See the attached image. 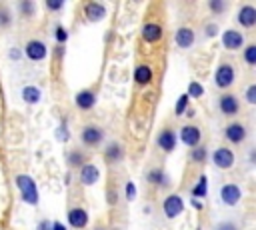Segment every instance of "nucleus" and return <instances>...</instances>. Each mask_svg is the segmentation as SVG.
<instances>
[{
    "label": "nucleus",
    "instance_id": "1",
    "mask_svg": "<svg viewBox=\"0 0 256 230\" xmlns=\"http://www.w3.org/2000/svg\"><path fill=\"white\" fill-rule=\"evenodd\" d=\"M14 184L20 190V196H22V200L26 204H32V206L38 204V198L40 196H38V188H36V182L32 180V176H28V174H16Z\"/></svg>",
    "mask_w": 256,
    "mask_h": 230
},
{
    "label": "nucleus",
    "instance_id": "3",
    "mask_svg": "<svg viewBox=\"0 0 256 230\" xmlns=\"http://www.w3.org/2000/svg\"><path fill=\"white\" fill-rule=\"evenodd\" d=\"M80 140L84 146L88 148H96L102 144L104 140V130L98 126V124H86L82 130H80Z\"/></svg>",
    "mask_w": 256,
    "mask_h": 230
},
{
    "label": "nucleus",
    "instance_id": "10",
    "mask_svg": "<svg viewBox=\"0 0 256 230\" xmlns=\"http://www.w3.org/2000/svg\"><path fill=\"white\" fill-rule=\"evenodd\" d=\"M156 146L162 152H172L176 148V132L170 126H164L158 134H156Z\"/></svg>",
    "mask_w": 256,
    "mask_h": 230
},
{
    "label": "nucleus",
    "instance_id": "40",
    "mask_svg": "<svg viewBox=\"0 0 256 230\" xmlns=\"http://www.w3.org/2000/svg\"><path fill=\"white\" fill-rule=\"evenodd\" d=\"M48 224H50V222H48V220H42V222H40V226H38V228H40V230H48Z\"/></svg>",
    "mask_w": 256,
    "mask_h": 230
},
{
    "label": "nucleus",
    "instance_id": "5",
    "mask_svg": "<svg viewBox=\"0 0 256 230\" xmlns=\"http://www.w3.org/2000/svg\"><path fill=\"white\" fill-rule=\"evenodd\" d=\"M234 152L228 148V146H220L212 152V164L220 170H230L234 166Z\"/></svg>",
    "mask_w": 256,
    "mask_h": 230
},
{
    "label": "nucleus",
    "instance_id": "15",
    "mask_svg": "<svg viewBox=\"0 0 256 230\" xmlns=\"http://www.w3.org/2000/svg\"><path fill=\"white\" fill-rule=\"evenodd\" d=\"M174 42H176V46L178 48H190L194 42H196V34H194V30L192 28H188V26H180L176 32H174Z\"/></svg>",
    "mask_w": 256,
    "mask_h": 230
},
{
    "label": "nucleus",
    "instance_id": "12",
    "mask_svg": "<svg viewBox=\"0 0 256 230\" xmlns=\"http://www.w3.org/2000/svg\"><path fill=\"white\" fill-rule=\"evenodd\" d=\"M200 138H202V132L196 124H184L180 128V140L188 146V148H194L200 144Z\"/></svg>",
    "mask_w": 256,
    "mask_h": 230
},
{
    "label": "nucleus",
    "instance_id": "35",
    "mask_svg": "<svg viewBox=\"0 0 256 230\" xmlns=\"http://www.w3.org/2000/svg\"><path fill=\"white\" fill-rule=\"evenodd\" d=\"M204 34H206L208 38H214V36L218 34V24H216V22H208V24L204 26Z\"/></svg>",
    "mask_w": 256,
    "mask_h": 230
},
{
    "label": "nucleus",
    "instance_id": "6",
    "mask_svg": "<svg viewBox=\"0 0 256 230\" xmlns=\"http://www.w3.org/2000/svg\"><path fill=\"white\" fill-rule=\"evenodd\" d=\"M248 136V128L244 122H230L226 128H224V138L232 144H242Z\"/></svg>",
    "mask_w": 256,
    "mask_h": 230
},
{
    "label": "nucleus",
    "instance_id": "21",
    "mask_svg": "<svg viewBox=\"0 0 256 230\" xmlns=\"http://www.w3.org/2000/svg\"><path fill=\"white\" fill-rule=\"evenodd\" d=\"M134 82L138 86H148L152 82V68L148 64H138L134 70Z\"/></svg>",
    "mask_w": 256,
    "mask_h": 230
},
{
    "label": "nucleus",
    "instance_id": "32",
    "mask_svg": "<svg viewBox=\"0 0 256 230\" xmlns=\"http://www.w3.org/2000/svg\"><path fill=\"white\" fill-rule=\"evenodd\" d=\"M208 8H210L214 14H222V12L228 8V4H226L224 0H210V2H208Z\"/></svg>",
    "mask_w": 256,
    "mask_h": 230
},
{
    "label": "nucleus",
    "instance_id": "20",
    "mask_svg": "<svg viewBox=\"0 0 256 230\" xmlns=\"http://www.w3.org/2000/svg\"><path fill=\"white\" fill-rule=\"evenodd\" d=\"M84 16L90 22H100L106 16V6L102 2H88L84 4Z\"/></svg>",
    "mask_w": 256,
    "mask_h": 230
},
{
    "label": "nucleus",
    "instance_id": "7",
    "mask_svg": "<svg viewBox=\"0 0 256 230\" xmlns=\"http://www.w3.org/2000/svg\"><path fill=\"white\" fill-rule=\"evenodd\" d=\"M24 54H26L28 60H32V62H40V60L46 58L48 48H46V44H44L42 40L32 38V40L26 42V46H24Z\"/></svg>",
    "mask_w": 256,
    "mask_h": 230
},
{
    "label": "nucleus",
    "instance_id": "45",
    "mask_svg": "<svg viewBox=\"0 0 256 230\" xmlns=\"http://www.w3.org/2000/svg\"><path fill=\"white\" fill-rule=\"evenodd\" d=\"M194 114H196V112H194V110H186V116H188V118H192V116H194Z\"/></svg>",
    "mask_w": 256,
    "mask_h": 230
},
{
    "label": "nucleus",
    "instance_id": "31",
    "mask_svg": "<svg viewBox=\"0 0 256 230\" xmlns=\"http://www.w3.org/2000/svg\"><path fill=\"white\" fill-rule=\"evenodd\" d=\"M186 108H188V96H186V94H182V96L176 100V106H174V114H176V116H182V114L186 112Z\"/></svg>",
    "mask_w": 256,
    "mask_h": 230
},
{
    "label": "nucleus",
    "instance_id": "43",
    "mask_svg": "<svg viewBox=\"0 0 256 230\" xmlns=\"http://www.w3.org/2000/svg\"><path fill=\"white\" fill-rule=\"evenodd\" d=\"M10 58H20V52H18V50H12V52H10Z\"/></svg>",
    "mask_w": 256,
    "mask_h": 230
},
{
    "label": "nucleus",
    "instance_id": "19",
    "mask_svg": "<svg viewBox=\"0 0 256 230\" xmlns=\"http://www.w3.org/2000/svg\"><path fill=\"white\" fill-rule=\"evenodd\" d=\"M124 158V148H122V144L120 142H108L106 144V148H104V160L108 162V164H118L120 160Z\"/></svg>",
    "mask_w": 256,
    "mask_h": 230
},
{
    "label": "nucleus",
    "instance_id": "29",
    "mask_svg": "<svg viewBox=\"0 0 256 230\" xmlns=\"http://www.w3.org/2000/svg\"><path fill=\"white\" fill-rule=\"evenodd\" d=\"M242 58H244V62H246L248 66H254V64H256V44H248V46H244V54H242Z\"/></svg>",
    "mask_w": 256,
    "mask_h": 230
},
{
    "label": "nucleus",
    "instance_id": "39",
    "mask_svg": "<svg viewBox=\"0 0 256 230\" xmlns=\"http://www.w3.org/2000/svg\"><path fill=\"white\" fill-rule=\"evenodd\" d=\"M52 230H66V226H64L62 222L56 220V222H52Z\"/></svg>",
    "mask_w": 256,
    "mask_h": 230
},
{
    "label": "nucleus",
    "instance_id": "4",
    "mask_svg": "<svg viewBox=\"0 0 256 230\" xmlns=\"http://www.w3.org/2000/svg\"><path fill=\"white\" fill-rule=\"evenodd\" d=\"M218 110L222 116H236L240 112V102L236 98V94L224 92L218 96Z\"/></svg>",
    "mask_w": 256,
    "mask_h": 230
},
{
    "label": "nucleus",
    "instance_id": "34",
    "mask_svg": "<svg viewBox=\"0 0 256 230\" xmlns=\"http://www.w3.org/2000/svg\"><path fill=\"white\" fill-rule=\"evenodd\" d=\"M124 196H126L128 202L136 198V186H134V182H126V186H124Z\"/></svg>",
    "mask_w": 256,
    "mask_h": 230
},
{
    "label": "nucleus",
    "instance_id": "2",
    "mask_svg": "<svg viewBox=\"0 0 256 230\" xmlns=\"http://www.w3.org/2000/svg\"><path fill=\"white\" fill-rule=\"evenodd\" d=\"M234 80H236V70H234V66H232L230 62H222V64L216 68V72H214V84H216L220 90H226V88H230V86L234 84Z\"/></svg>",
    "mask_w": 256,
    "mask_h": 230
},
{
    "label": "nucleus",
    "instance_id": "8",
    "mask_svg": "<svg viewBox=\"0 0 256 230\" xmlns=\"http://www.w3.org/2000/svg\"><path fill=\"white\" fill-rule=\"evenodd\" d=\"M182 210H184V202H182V198H180L178 194H168V196L164 198V202H162V212H164L166 218L172 220V218L180 216Z\"/></svg>",
    "mask_w": 256,
    "mask_h": 230
},
{
    "label": "nucleus",
    "instance_id": "17",
    "mask_svg": "<svg viewBox=\"0 0 256 230\" xmlns=\"http://www.w3.org/2000/svg\"><path fill=\"white\" fill-rule=\"evenodd\" d=\"M78 180H80L84 186H92V184H96V182L100 180V168H98L96 164H88V162H86V164L80 168Z\"/></svg>",
    "mask_w": 256,
    "mask_h": 230
},
{
    "label": "nucleus",
    "instance_id": "9",
    "mask_svg": "<svg viewBox=\"0 0 256 230\" xmlns=\"http://www.w3.org/2000/svg\"><path fill=\"white\" fill-rule=\"evenodd\" d=\"M222 46H224L226 50H230V52L240 50V48L244 46V34H242L240 30H236V28L224 30V32H222Z\"/></svg>",
    "mask_w": 256,
    "mask_h": 230
},
{
    "label": "nucleus",
    "instance_id": "27",
    "mask_svg": "<svg viewBox=\"0 0 256 230\" xmlns=\"http://www.w3.org/2000/svg\"><path fill=\"white\" fill-rule=\"evenodd\" d=\"M12 24V12L6 4H0V28H8Z\"/></svg>",
    "mask_w": 256,
    "mask_h": 230
},
{
    "label": "nucleus",
    "instance_id": "38",
    "mask_svg": "<svg viewBox=\"0 0 256 230\" xmlns=\"http://www.w3.org/2000/svg\"><path fill=\"white\" fill-rule=\"evenodd\" d=\"M46 8H48V10H52V12H56V10H62V8H64V2H62V0H58V2L46 0Z\"/></svg>",
    "mask_w": 256,
    "mask_h": 230
},
{
    "label": "nucleus",
    "instance_id": "33",
    "mask_svg": "<svg viewBox=\"0 0 256 230\" xmlns=\"http://www.w3.org/2000/svg\"><path fill=\"white\" fill-rule=\"evenodd\" d=\"M56 42H58V46H62L66 40H68V30L64 28V26H56Z\"/></svg>",
    "mask_w": 256,
    "mask_h": 230
},
{
    "label": "nucleus",
    "instance_id": "11",
    "mask_svg": "<svg viewBox=\"0 0 256 230\" xmlns=\"http://www.w3.org/2000/svg\"><path fill=\"white\" fill-rule=\"evenodd\" d=\"M140 36H142L144 42H148V44H156V42L162 40V36H164V28H162V24H158V22H146V24L142 26V30H140Z\"/></svg>",
    "mask_w": 256,
    "mask_h": 230
},
{
    "label": "nucleus",
    "instance_id": "36",
    "mask_svg": "<svg viewBox=\"0 0 256 230\" xmlns=\"http://www.w3.org/2000/svg\"><path fill=\"white\" fill-rule=\"evenodd\" d=\"M244 96H246V102H248V104H254V102H256V84H250V86L246 88V94H244Z\"/></svg>",
    "mask_w": 256,
    "mask_h": 230
},
{
    "label": "nucleus",
    "instance_id": "30",
    "mask_svg": "<svg viewBox=\"0 0 256 230\" xmlns=\"http://www.w3.org/2000/svg\"><path fill=\"white\" fill-rule=\"evenodd\" d=\"M186 96L190 98H200V96H204V88H202V84L200 82H196V80H192L190 84H188V92H186Z\"/></svg>",
    "mask_w": 256,
    "mask_h": 230
},
{
    "label": "nucleus",
    "instance_id": "24",
    "mask_svg": "<svg viewBox=\"0 0 256 230\" xmlns=\"http://www.w3.org/2000/svg\"><path fill=\"white\" fill-rule=\"evenodd\" d=\"M40 90L36 88V86H24L22 88V98H24V102L26 104H38L40 102Z\"/></svg>",
    "mask_w": 256,
    "mask_h": 230
},
{
    "label": "nucleus",
    "instance_id": "13",
    "mask_svg": "<svg viewBox=\"0 0 256 230\" xmlns=\"http://www.w3.org/2000/svg\"><path fill=\"white\" fill-rule=\"evenodd\" d=\"M240 198H242V190H240V186H236V184H224V186L220 188V200H222L226 206H234V204H238Z\"/></svg>",
    "mask_w": 256,
    "mask_h": 230
},
{
    "label": "nucleus",
    "instance_id": "25",
    "mask_svg": "<svg viewBox=\"0 0 256 230\" xmlns=\"http://www.w3.org/2000/svg\"><path fill=\"white\" fill-rule=\"evenodd\" d=\"M190 160H192L194 164H204V162L208 160V150H206V146L198 144V146L190 148Z\"/></svg>",
    "mask_w": 256,
    "mask_h": 230
},
{
    "label": "nucleus",
    "instance_id": "18",
    "mask_svg": "<svg viewBox=\"0 0 256 230\" xmlns=\"http://www.w3.org/2000/svg\"><path fill=\"white\" fill-rule=\"evenodd\" d=\"M236 20H238V24H240L242 28H252V26L256 24V8L250 6V4L240 6V10H238V14H236Z\"/></svg>",
    "mask_w": 256,
    "mask_h": 230
},
{
    "label": "nucleus",
    "instance_id": "41",
    "mask_svg": "<svg viewBox=\"0 0 256 230\" xmlns=\"http://www.w3.org/2000/svg\"><path fill=\"white\" fill-rule=\"evenodd\" d=\"M218 230H236V228H234L232 224H222V226H220Z\"/></svg>",
    "mask_w": 256,
    "mask_h": 230
},
{
    "label": "nucleus",
    "instance_id": "14",
    "mask_svg": "<svg viewBox=\"0 0 256 230\" xmlns=\"http://www.w3.org/2000/svg\"><path fill=\"white\" fill-rule=\"evenodd\" d=\"M68 224L76 230H82L88 226V212L82 206H74L68 210Z\"/></svg>",
    "mask_w": 256,
    "mask_h": 230
},
{
    "label": "nucleus",
    "instance_id": "42",
    "mask_svg": "<svg viewBox=\"0 0 256 230\" xmlns=\"http://www.w3.org/2000/svg\"><path fill=\"white\" fill-rule=\"evenodd\" d=\"M62 54H64V48H62V46H56V56H58V58H60V56H62Z\"/></svg>",
    "mask_w": 256,
    "mask_h": 230
},
{
    "label": "nucleus",
    "instance_id": "37",
    "mask_svg": "<svg viewBox=\"0 0 256 230\" xmlns=\"http://www.w3.org/2000/svg\"><path fill=\"white\" fill-rule=\"evenodd\" d=\"M68 126H66V122H62L60 126H58V140H62V142H66L68 140Z\"/></svg>",
    "mask_w": 256,
    "mask_h": 230
},
{
    "label": "nucleus",
    "instance_id": "44",
    "mask_svg": "<svg viewBox=\"0 0 256 230\" xmlns=\"http://www.w3.org/2000/svg\"><path fill=\"white\" fill-rule=\"evenodd\" d=\"M192 204H194V206H196V210H202V204H200V202H198V200H194V198H192Z\"/></svg>",
    "mask_w": 256,
    "mask_h": 230
},
{
    "label": "nucleus",
    "instance_id": "46",
    "mask_svg": "<svg viewBox=\"0 0 256 230\" xmlns=\"http://www.w3.org/2000/svg\"><path fill=\"white\" fill-rule=\"evenodd\" d=\"M92 230H106L104 226H96V228H92Z\"/></svg>",
    "mask_w": 256,
    "mask_h": 230
},
{
    "label": "nucleus",
    "instance_id": "23",
    "mask_svg": "<svg viewBox=\"0 0 256 230\" xmlns=\"http://www.w3.org/2000/svg\"><path fill=\"white\" fill-rule=\"evenodd\" d=\"M146 182L152 184V186H168L170 180L166 176V172L162 168H152L148 174H146Z\"/></svg>",
    "mask_w": 256,
    "mask_h": 230
},
{
    "label": "nucleus",
    "instance_id": "22",
    "mask_svg": "<svg viewBox=\"0 0 256 230\" xmlns=\"http://www.w3.org/2000/svg\"><path fill=\"white\" fill-rule=\"evenodd\" d=\"M66 164H68L70 168H78V170H80V168L86 164V152L80 150V148L70 150V152L66 154Z\"/></svg>",
    "mask_w": 256,
    "mask_h": 230
},
{
    "label": "nucleus",
    "instance_id": "28",
    "mask_svg": "<svg viewBox=\"0 0 256 230\" xmlns=\"http://www.w3.org/2000/svg\"><path fill=\"white\" fill-rule=\"evenodd\" d=\"M18 10H20V14L24 18H28V16H32L36 12V4L32 0H22V2H18Z\"/></svg>",
    "mask_w": 256,
    "mask_h": 230
},
{
    "label": "nucleus",
    "instance_id": "26",
    "mask_svg": "<svg viewBox=\"0 0 256 230\" xmlns=\"http://www.w3.org/2000/svg\"><path fill=\"white\" fill-rule=\"evenodd\" d=\"M192 198L196 200V198H204L206 194H208V182H206V176L202 174L200 176V180H198V184L196 186H192Z\"/></svg>",
    "mask_w": 256,
    "mask_h": 230
},
{
    "label": "nucleus",
    "instance_id": "16",
    "mask_svg": "<svg viewBox=\"0 0 256 230\" xmlns=\"http://www.w3.org/2000/svg\"><path fill=\"white\" fill-rule=\"evenodd\" d=\"M74 104H76V108H80V110H92L94 104H96V92L90 90V88H84V90L76 92Z\"/></svg>",
    "mask_w": 256,
    "mask_h": 230
}]
</instances>
